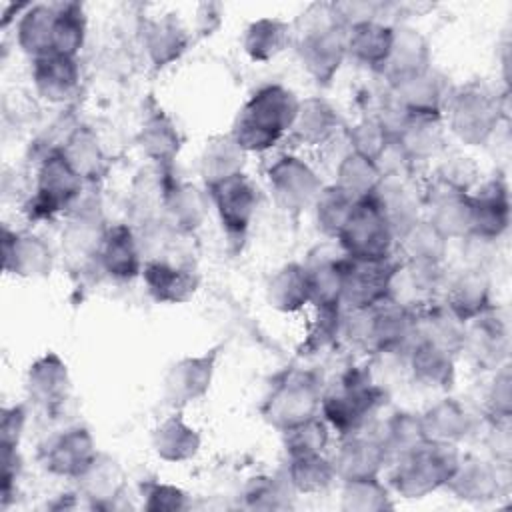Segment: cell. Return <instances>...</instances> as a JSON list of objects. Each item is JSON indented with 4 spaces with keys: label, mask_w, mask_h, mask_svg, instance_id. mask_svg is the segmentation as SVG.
<instances>
[{
    "label": "cell",
    "mask_w": 512,
    "mask_h": 512,
    "mask_svg": "<svg viewBox=\"0 0 512 512\" xmlns=\"http://www.w3.org/2000/svg\"><path fill=\"white\" fill-rule=\"evenodd\" d=\"M392 142L408 164L436 158L444 148V120L440 116H410Z\"/></svg>",
    "instance_id": "34"
},
{
    "label": "cell",
    "mask_w": 512,
    "mask_h": 512,
    "mask_svg": "<svg viewBox=\"0 0 512 512\" xmlns=\"http://www.w3.org/2000/svg\"><path fill=\"white\" fill-rule=\"evenodd\" d=\"M98 456L92 432L86 426H70L54 436L42 450V466L48 474L76 480Z\"/></svg>",
    "instance_id": "15"
},
{
    "label": "cell",
    "mask_w": 512,
    "mask_h": 512,
    "mask_svg": "<svg viewBox=\"0 0 512 512\" xmlns=\"http://www.w3.org/2000/svg\"><path fill=\"white\" fill-rule=\"evenodd\" d=\"M400 176L402 174H386L374 192V198L396 236L420 218L418 198Z\"/></svg>",
    "instance_id": "43"
},
{
    "label": "cell",
    "mask_w": 512,
    "mask_h": 512,
    "mask_svg": "<svg viewBox=\"0 0 512 512\" xmlns=\"http://www.w3.org/2000/svg\"><path fill=\"white\" fill-rule=\"evenodd\" d=\"M382 178H384V174H382L378 162L348 150L336 166L334 186H338L342 192H346L356 202V200L372 196L376 192V188L380 186Z\"/></svg>",
    "instance_id": "45"
},
{
    "label": "cell",
    "mask_w": 512,
    "mask_h": 512,
    "mask_svg": "<svg viewBox=\"0 0 512 512\" xmlns=\"http://www.w3.org/2000/svg\"><path fill=\"white\" fill-rule=\"evenodd\" d=\"M342 128V118L338 110L320 96H310L300 100L290 134L296 142L304 146H324Z\"/></svg>",
    "instance_id": "36"
},
{
    "label": "cell",
    "mask_w": 512,
    "mask_h": 512,
    "mask_svg": "<svg viewBox=\"0 0 512 512\" xmlns=\"http://www.w3.org/2000/svg\"><path fill=\"white\" fill-rule=\"evenodd\" d=\"M294 46L308 76L328 86L346 56V30L334 20L330 4H312L292 26Z\"/></svg>",
    "instance_id": "2"
},
{
    "label": "cell",
    "mask_w": 512,
    "mask_h": 512,
    "mask_svg": "<svg viewBox=\"0 0 512 512\" xmlns=\"http://www.w3.org/2000/svg\"><path fill=\"white\" fill-rule=\"evenodd\" d=\"M222 350L224 346L216 344L202 354L176 360L164 374V400L176 410L202 400L210 392Z\"/></svg>",
    "instance_id": "12"
},
{
    "label": "cell",
    "mask_w": 512,
    "mask_h": 512,
    "mask_svg": "<svg viewBox=\"0 0 512 512\" xmlns=\"http://www.w3.org/2000/svg\"><path fill=\"white\" fill-rule=\"evenodd\" d=\"M470 198L474 212L470 236L486 242L500 240L510 226V192L506 182L500 176L490 178L470 192Z\"/></svg>",
    "instance_id": "19"
},
{
    "label": "cell",
    "mask_w": 512,
    "mask_h": 512,
    "mask_svg": "<svg viewBox=\"0 0 512 512\" xmlns=\"http://www.w3.org/2000/svg\"><path fill=\"white\" fill-rule=\"evenodd\" d=\"M76 482L78 494L84 496L92 510H112L124 492V470L112 456L98 452Z\"/></svg>",
    "instance_id": "32"
},
{
    "label": "cell",
    "mask_w": 512,
    "mask_h": 512,
    "mask_svg": "<svg viewBox=\"0 0 512 512\" xmlns=\"http://www.w3.org/2000/svg\"><path fill=\"white\" fill-rule=\"evenodd\" d=\"M460 452L454 444L424 442L408 454L396 458L390 472V488L406 500L424 498L446 486Z\"/></svg>",
    "instance_id": "5"
},
{
    "label": "cell",
    "mask_w": 512,
    "mask_h": 512,
    "mask_svg": "<svg viewBox=\"0 0 512 512\" xmlns=\"http://www.w3.org/2000/svg\"><path fill=\"white\" fill-rule=\"evenodd\" d=\"M330 460L334 464L336 478L344 482L380 476L382 468L388 462V454L374 434L358 432L344 436L336 454Z\"/></svg>",
    "instance_id": "23"
},
{
    "label": "cell",
    "mask_w": 512,
    "mask_h": 512,
    "mask_svg": "<svg viewBox=\"0 0 512 512\" xmlns=\"http://www.w3.org/2000/svg\"><path fill=\"white\" fill-rule=\"evenodd\" d=\"M206 190L228 240L242 244L258 210V190L254 182L242 172Z\"/></svg>",
    "instance_id": "11"
},
{
    "label": "cell",
    "mask_w": 512,
    "mask_h": 512,
    "mask_svg": "<svg viewBox=\"0 0 512 512\" xmlns=\"http://www.w3.org/2000/svg\"><path fill=\"white\" fill-rule=\"evenodd\" d=\"M54 8H56V20H54L52 54L78 58L86 40L84 8L78 2H60V4H54Z\"/></svg>",
    "instance_id": "48"
},
{
    "label": "cell",
    "mask_w": 512,
    "mask_h": 512,
    "mask_svg": "<svg viewBox=\"0 0 512 512\" xmlns=\"http://www.w3.org/2000/svg\"><path fill=\"white\" fill-rule=\"evenodd\" d=\"M32 84L36 94L50 104L72 100L80 88L78 58L46 54L32 60Z\"/></svg>",
    "instance_id": "25"
},
{
    "label": "cell",
    "mask_w": 512,
    "mask_h": 512,
    "mask_svg": "<svg viewBox=\"0 0 512 512\" xmlns=\"http://www.w3.org/2000/svg\"><path fill=\"white\" fill-rule=\"evenodd\" d=\"M444 306L464 324L492 310V284L484 268L468 266L446 288Z\"/></svg>",
    "instance_id": "29"
},
{
    "label": "cell",
    "mask_w": 512,
    "mask_h": 512,
    "mask_svg": "<svg viewBox=\"0 0 512 512\" xmlns=\"http://www.w3.org/2000/svg\"><path fill=\"white\" fill-rule=\"evenodd\" d=\"M140 278L150 298L158 304H184L194 298L200 284L192 268L158 258L144 260Z\"/></svg>",
    "instance_id": "24"
},
{
    "label": "cell",
    "mask_w": 512,
    "mask_h": 512,
    "mask_svg": "<svg viewBox=\"0 0 512 512\" xmlns=\"http://www.w3.org/2000/svg\"><path fill=\"white\" fill-rule=\"evenodd\" d=\"M322 392L324 386L318 372L304 368L284 370L276 376L262 402V418L272 428L284 432L320 414Z\"/></svg>",
    "instance_id": "6"
},
{
    "label": "cell",
    "mask_w": 512,
    "mask_h": 512,
    "mask_svg": "<svg viewBox=\"0 0 512 512\" xmlns=\"http://www.w3.org/2000/svg\"><path fill=\"white\" fill-rule=\"evenodd\" d=\"M140 38L154 68H164L180 60L190 42L186 28L174 14L144 18L140 24Z\"/></svg>",
    "instance_id": "27"
},
{
    "label": "cell",
    "mask_w": 512,
    "mask_h": 512,
    "mask_svg": "<svg viewBox=\"0 0 512 512\" xmlns=\"http://www.w3.org/2000/svg\"><path fill=\"white\" fill-rule=\"evenodd\" d=\"M282 442L286 456H306V454H324L330 444V426L318 414L306 422H300L282 432Z\"/></svg>",
    "instance_id": "52"
},
{
    "label": "cell",
    "mask_w": 512,
    "mask_h": 512,
    "mask_svg": "<svg viewBox=\"0 0 512 512\" xmlns=\"http://www.w3.org/2000/svg\"><path fill=\"white\" fill-rule=\"evenodd\" d=\"M348 146L352 152L378 162L392 144L390 132L376 116H366L346 130Z\"/></svg>",
    "instance_id": "53"
},
{
    "label": "cell",
    "mask_w": 512,
    "mask_h": 512,
    "mask_svg": "<svg viewBox=\"0 0 512 512\" xmlns=\"http://www.w3.org/2000/svg\"><path fill=\"white\" fill-rule=\"evenodd\" d=\"M492 380L486 390V414L488 420H510L512 416V372L510 362L492 370Z\"/></svg>",
    "instance_id": "56"
},
{
    "label": "cell",
    "mask_w": 512,
    "mask_h": 512,
    "mask_svg": "<svg viewBox=\"0 0 512 512\" xmlns=\"http://www.w3.org/2000/svg\"><path fill=\"white\" fill-rule=\"evenodd\" d=\"M394 24L384 20H368L346 28V56L354 62L382 70L392 48Z\"/></svg>",
    "instance_id": "37"
},
{
    "label": "cell",
    "mask_w": 512,
    "mask_h": 512,
    "mask_svg": "<svg viewBox=\"0 0 512 512\" xmlns=\"http://www.w3.org/2000/svg\"><path fill=\"white\" fill-rule=\"evenodd\" d=\"M490 430H488V450L490 456L496 464L500 466H510V456H512V440H510V420H488Z\"/></svg>",
    "instance_id": "58"
},
{
    "label": "cell",
    "mask_w": 512,
    "mask_h": 512,
    "mask_svg": "<svg viewBox=\"0 0 512 512\" xmlns=\"http://www.w3.org/2000/svg\"><path fill=\"white\" fill-rule=\"evenodd\" d=\"M336 244L354 260H386L394 256L396 234L374 194L354 202L336 236Z\"/></svg>",
    "instance_id": "7"
},
{
    "label": "cell",
    "mask_w": 512,
    "mask_h": 512,
    "mask_svg": "<svg viewBox=\"0 0 512 512\" xmlns=\"http://www.w3.org/2000/svg\"><path fill=\"white\" fill-rule=\"evenodd\" d=\"M508 350V326L506 320L494 312V308L466 322L462 352L468 354L476 368L496 370L500 364L508 362Z\"/></svg>",
    "instance_id": "18"
},
{
    "label": "cell",
    "mask_w": 512,
    "mask_h": 512,
    "mask_svg": "<svg viewBox=\"0 0 512 512\" xmlns=\"http://www.w3.org/2000/svg\"><path fill=\"white\" fill-rule=\"evenodd\" d=\"M286 476L296 494H322L338 480L332 460L324 454L288 458Z\"/></svg>",
    "instance_id": "46"
},
{
    "label": "cell",
    "mask_w": 512,
    "mask_h": 512,
    "mask_svg": "<svg viewBox=\"0 0 512 512\" xmlns=\"http://www.w3.org/2000/svg\"><path fill=\"white\" fill-rule=\"evenodd\" d=\"M54 20V4H30L16 20V42L32 60L52 54Z\"/></svg>",
    "instance_id": "42"
},
{
    "label": "cell",
    "mask_w": 512,
    "mask_h": 512,
    "mask_svg": "<svg viewBox=\"0 0 512 512\" xmlns=\"http://www.w3.org/2000/svg\"><path fill=\"white\" fill-rule=\"evenodd\" d=\"M342 306H314V320L308 326V334L300 346V354H314L336 342L342 334Z\"/></svg>",
    "instance_id": "54"
},
{
    "label": "cell",
    "mask_w": 512,
    "mask_h": 512,
    "mask_svg": "<svg viewBox=\"0 0 512 512\" xmlns=\"http://www.w3.org/2000/svg\"><path fill=\"white\" fill-rule=\"evenodd\" d=\"M84 180L68 166L60 148H52L40 160L36 170L34 194L24 212L30 220H50L64 214L82 196Z\"/></svg>",
    "instance_id": "8"
},
{
    "label": "cell",
    "mask_w": 512,
    "mask_h": 512,
    "mask_svg": "<svg viewBox=\"0 0 512 512\" xmlns=\"http://www.w3.org/2000/svg\"><path fill=\"white\" fill-rule=\"evenodd\" d=\"M352 206H354V200L346 192H342L338 186H334V184L324 186L312 204L316 228L326 238L336 240Z\"/></svg>",
    "instance_id": "51"
},
{
    "label": "cell",
    "mask_w": 512,
    "mask_h": 512,
    "mask_svg": "<svg viewBox=\"0 0 512 512\" xmlns=\"http://www.w3.org/2000/svg\"><path fill=\"white\" fill-rule=\"evenodd\" d=\"M396 242L402 254L400 260L444 264L448 254V238L428 218H418L396 236Z\"/></svg>",
    "instance_id": "44"
},
{
    "label": "cell",
    "mask_w": 512,
    "mask_h": 512,
    "mask_svg": "<svg viewBox=\"0 0 512 512\" xmlns=\"http://www.w3.org/2000/svg\"><path fill=\"white\" fill-rule=\"evenodd\" d=\"M266 302L270 308L294 314L310 304V278L300 262L280 266L266 282Z\"/></svg>",
    "instance_id": "39"
},
{
    "label": "cell",
    "mask_w": 512,
    "mask_h": 512,
    "mask_svg": "<svg viewBox=\"0 0 512 512\" xmlns=\"http://www.w3.org/2000/svg\"><path fill=\"white\" fill-rule=\"evenodd\" d=\"M294 42L292 24L280 18H258L242 34V50L252 62H268Z\"/></svg>",
    "instance_id": "41"
},
{
    "label": "cell",
    "mask_w": 512,
    "mask_h": 512,
    "mask_svg": "<svg viewBox=\"0 0 512 512\" xmlns=\"http://www.w3.org/2000/svg\"><path fill=\"white\" fill-rule=\"evenodd\" d=\"M142 506L150 512H178L190 508V496L174 484H164L158 480H146L140 484Z\"/></svg>",
    "instance_id": "55"
},
{
    "label": "cell",
    "mask_w": 512,
    "mask_h": 512,
    "mask_svg": "<svg viewBox=\"0 0 512 512\" xmlns=\"http://www.w3.org/2000/svg\"><path fill=\"white\" fill-rule=\"evenodd\" d=\"M66 226L62 230V254L70 270L86 272L98 266L100 248L106 232L100 204L94 198H78L66 212Z\"/></svg>",
    "instance_id": "9"
},
{
    "label": "cell",
    "mask_w": 512,
    "mask_h": 512,
    "mask_svg": "<svg viewBox=\"0 0 512 512\" xmlns=\"http://www.w3.org/2000/svg\"><path fill=\"white\" fill-rule=\"evenodd\" d=\"M408 366L416 382L436 390H450L456 380V354L422 338L414 336L406 350Z\"/></svg>",
    "instance_id": "30"
},
{
    "label": "cell",
    "mask_w": 512,
    "mask_h": 512,
    "mask_svg": "<svg viewBox=\"0 0 512 512\" xmlns=\"http://www.w3.org/2000/svg\"><path fill=\"white\" fill-rule=\"evenodd\" d=\"M298 104L300 100L290 88L266 84L240 108L230 134L246 154L268 152L290 132Z\"/></svg>",
    "instance_id": "1"
},
{
    "label": "cell",
    "mask_w": 512,
    "mask_h": 512,
    "mask_svg": "<svg viewBox=\"0 0 512 512\" xmlns=\"http://www.w3.org/2000/svg\"><path fill=\"white\" fill-rule=\"evenodd\" d=\"M340 508L344 512H382L394 508L388 486L380 476L344 480L340 488Z\"/></svg>",
    "instance_id": "49"
},
{
    "label": "cell",
    "mask_w": 512,
    "mask_h": 512,
    "mask_svg": "<svg viewBox=\"0 0 512 512\" xmlns=\"http://www.w3.org/2000/svg\"><path fill=\"white\" fill-rule=\"evenodd\" d=\"M270 192L286 214L298 216L312 208L316 196L324 188L316 170L296 154H280L266 168Z\"/></svg>",
    "instance_id": "10"
},
{
    "label": "cell",
    "mask_w": 512,
    "mask_h": 512,
    "mask_svg": "<svg viewBox=\"0 0 512 512\" xmlns=\"http://www.w3.org/2000/svg\"><path fill=\"white\" fill-rule=\"evenodd\" d=\"M246 158L248 154L240 148V144L234 140L230 132L218 134L206 140L200 154V162H198L204 188H210L222 180L242 174L246 166Z\"/></svg>",
    "instance_id": "38"
},
{
    "label": "cell",
    "mask_w": 512,
    "mask_h": 512,
    "mask_svg": "<svg viewBox=\"0 0 512 512\" xmlns=\"http://www.w3.org/2000/svg\"><path fill=\"white\" fill-rule=\"evenodd\" d=\"M26 406L24 404H12L2 410V422H0V446L2 448H16L20 446V440L24 436L26 428Z\"/></svg>",
    "instance_id": "57"
},
{
    "label": "cell",
    "mask_w": 512,
    "mask_h": 512,
    "mask_svg": "<svg viewBox=\"0 0 512 512\" xmlns=\"http://www.w3.org/2000/svg\"><path fill=\"white\" fill-rule=\"evenodd\" d=\"M150 444L160 460L180 464L198 456L202 448V434L186 422L180 410H176L154 426Z\"/></svg>",
    "instance_id": "33"
},
{
    "label": "cell",
    "mask_w": 512,
    "mask_h": 512,
    "mask_svg": "<svg viewBox=\"0 0 512 512\" xmlns=\"http://www.w3.org/2000/svg\"><path fill=\"white\" fill-rule=\"evenodd\" d=\"M400 260H354L344 256L342 308H370L390 294V282Z\"/></svg>",
    "instance_id": "13"
},
{
    "label": "cell",
    "mask_w": 512,
    "mask_h": 512,
    "mask_svg": "<svg viewBox=\"0 0 512 512\" xmlns=\"http://www.w3.org/2000/svg\"><path fill=\"white\" fill-rule=\"evenodd\" d=\"M380 444L384 446L388 460L390 458H400L404 454H408L410 450L418 448L420 444L426 442L424 430H422V422H420V414L414 412H394L380 428V432L374 434Z\"/></svg>",
    "instance_id": "47"
},
{
    "label": "cell",
    "mask_w": 512,
    "mask_h": 512,
    "mask_svg": "<svg viewBox=\"0 0 512 512\" xmlns=\"http://www.w3.org/2000/svg\"><path fill=\"white\" fill-rule=\"evenodd\" d=\"M428 220L448 238L464 240L472 234V198L470 192L454 188L434 178L426 192Z\"/></svg>",
    "instance_id": "16"
},
{
    "label": "cell",
    "mask_w": 512,
    "mask_h": 512,
    "mask_svg": "<svg viewBox=\"0 0 512 512\" xmlns=\"http://www.w3.org/2000/svg\"><path fill=\"white\" fill-rule=\"evenodd\" d=\"M54 254L50 246L32 232L2 228V268L20 278H44L52 272Z\"/></svg>",
    "instance_id": "20"
},
{
    "label": "cell",
    "mask_w": 512,
    "mask_h": 512,
    "mask_svg": "<svg viewBox=\"0 0 512 512\" xmlns=\"http://www.w3.org/2000/svg\"><path fill=\"white\" fill-rule=\"evenodd\" d=\"M384 400L386 392L370 378V372L348 368L322 392L320 416L328 422L330 430L344 438L362 432Z\"/></svg>",
    "instance_id": "3"
},
{
    "label": "cell",
    "mask_w": 512,
    "mask_h": 512,
    "mask_svg": "<svg viewBox=\"0 0 512 512\" xmlns=\"http://www.w3.org/2000/svg\"><path fill=\"white\" fill-rule=\"evenodd\" d=\"M428 68H432V54H430L428 40L412 26L394 24L392 48L386 64L380 70L386 84L392 86L400 80L422 74Z\"/></svg>",
    "instance_id": "22"
},
{
    "label": "cell",
    "mask_w": 512,
    "mask_h": 512,
    "mask_svg": "<svg viewBox=\"0 0 512 512\" xmlns=\"http://www.w3.org/2000/svg\"><path fill=\"white\" fill-rule=\"evenodd\" d=\"M452 86L438 70L428 68L422 74L388 86V98L408 116H440Z\"/></svg>",
    "instance_id": "17"
},
{
    "label": "cell",
    "mask_w": 512,
    "mask_h": 512,
    "mask_svg": "<svg viewBox=\"0 0 512 512\" xmlns=\"http://www.w3.org/2000/svg\"><path fill=\"white\" fill-rule=\"evenodd\" d=\"M504 118V102L486 84L474 80L452 86L442 120L466 146H484Z\"/></svg>",
    "instance_id": "4"
},
{
    "label": "cell",
    "mask_w": 512,
    "mask_h": 512,
    "mask_svg": "<svg viewBox=\"0 0 512 512\" xmlns=\"http://www.w3.org/2000/svg\"><path fill=\"white\" fill-rule=\"evenodd\" d=\"M136 142L156 170L172 172L182 150V134L166 112H150L138 130Z\"/></svg>",
    "instance_id": "31"
},
{
    "label": "cell",
    "mask_w": 512,
    "mask_h": 512,
    "mask_svg": "<svg viewBox=\"0 0 512 512\" xmlns=\"http://www.w3.org/2000/svg\"><path fill=\"white\" fill-rule=\"evenodd\" d=\"M72 380L66 362L52 350L38 356L26 372L28 398L46 412L58 410L70 396Z\"/></svg>",
    "instance_id": "21"
},
{
    "label": "cell",
    "mask_w": 512,
    "mask_h": 512,
    "mask_svg": "<svg viewBox=\"0 0 512 512\" xmlns=\"http://www.w3.org/2000/svg\"><path fill=\"white\" fill-rule=\"evenodd\" d=\"M210 196L208 190L190 182H178L174 176L166 180L162 212L166 222L184 234L196 232L208 216Z\"/></svg>",
    "instance_id": "28"
},
{
    "label": "cell",
    "mask_w": 512,
    "mask_h": 512,
    "mask_svg": "<svg viewBox=\"0 0 512 512\" xmlns=\"http://www.w3.org/2000/svg\"><path fill=\"white\" fill-rule=\"evenodd\" d=\"M294 488L284 474H262L252 478L242 492L248 510H282L292 506Z\"/></svg>",
    "instance_id": "50"
},
{
    "label": "cell",
    "mask_w": 512,
    "mask_h": 512,
    "mask_svg": "<svg viewBox=\"0 0 512 512\" xmlns=\"http://www.w3.org/2000/svg\"><path fill=\"white\" fill-rule=\"evenodd\" d=\"M502 470L506 466L496 464L492 458H480L474 454H460V460L446 482L444 490H448L454 498L470 504H484L496 500L504 490Z\"/></svg>",
    "instance_id": "14"
},
{
    "label": "cell",
    "mask_w": 512,
    "mask_h": 512,
    "mask_svg": "<svg viewBox=\"0 0 512 512\" xmlns=\"http://www.w3.org/2000/svg\"><path fill=\"white\" fill-rule=\"evenodd\" d=\"M422 430L428 442L458 446L474 432V416L454 398H442L420 414Z\"/></svg>",
    "instance_id": "35"
},
{
    "label": "cell",
    "mask_w": 512,
    "mask_h": 512,
    "mask_svg": "<svg viewBox=\"0 0 512 512\" xmlns=\"http://www.w3.org/2000/svg\"><path fill=\"white\" fill-rule=\"evenodd\" d=\"M98 266L114 280L128 282L142 274L144 258L136 232L130 224L106 226Z\"/></svg>",
    "instance_id": "26"
},
{
    "label": "cell",
    "mask_w": 512,
    "mask_h": 512,
    "mask_svg": "<svg viewBox=\"0 0 512 512\" xmlns=\"http://www.w3.org/2000/svg\"><path fill=\"white\" fill-rule=\"evenodd\" d=\"M58 148L68 166L84 180V184L98 182L108 170V160L100 140L88 126L74 128Z\"/></svg>",
    "instance_id": "40"
}]
</instances>
